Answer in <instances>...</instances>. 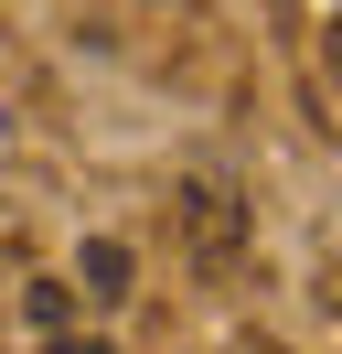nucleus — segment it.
I'll return each instance as SVG.
<instances>
[{"instance_id": "f03ea898", "label": "nucleus", "mask_w": 342, "mask_h": 354, "mask_svg": "<svg viewBox=\"0 0 342 354\" xmlns=\"http://www.w3.org/2000/svg\"><path fill=\"white\" fill-rule=\"evenodd\" d=\"M86 279H97V301H118V279H128V247H107V236H97V247H86Z\"/></svg>"}, {"instance_id": "f257e3e1", "label": "nucleus", "mask_w": 342, "mask_h": 354, "mask_svg": "<svg viewBox=\"0 0 342 354\" xmlns=\"http://www.w3.org/2000/svg\"><path fill=\"white\" fill-rule=\"evenodd\" d=\"M182 225H192V258H203V268L235 258V194H225V183H192V194H182Z\"/></svg>"}]
</instances>
